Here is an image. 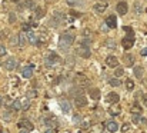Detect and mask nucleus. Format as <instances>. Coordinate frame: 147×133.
<instances>
[{
  "instance_id": "f257e3e1",
  "label": "nucleus",
  "mask_w": 147,
  "mask_h": 133,
  "mask_svg": "<svg viewBox=\"0 0 147 133\" xmlns=\"http://www.w3.org/2000/svg\"><path fill=\"white\" fill-rule=\"evenodd\" d=\"M123 29L126 30V36L123 37L121 43H123V47H124L126 50H129V49L133 47L134 40H136V37H134V32H133V29H131L130 26H124Z\"/></svg>"
},
{
  "instance_id": "f03ea898",
  "label": "nucleus",
  "mask_w": 147,
  "mask_h": 133,
  "mask_svg": "<svg viewBox=\"0 0 147 133\" xmlns=\"http://www.w3.org/2000/svg\"><path fill=\"white\" fill-rule=\"evenodd\" d=\"M73 43H74V36L71 33H63L60 36V40H59V47H60V50H63L66 53Z\"/></svg>"
},
{
  "instance_id": "7ed1b4c3",
  "label": "nucleus",
  "mask_w": 147,
  "mask_h": 133,
  "mask_svg": "<svg viewBox=\"0 0 147 133\" xmlns=\"http://www.w3.org/2000/svg\"><path fill=\"white\" fill-rule=\"evenodd\" d=\"M59 62H61V59L59 57L57 53H50L49 56L46 57V64H47V66H54V64H57Z\"/></svg>"
},
{
  "instance_id": "20e7f679",
  "label": "nucleus",
  "mask_w": 147,
  "mask_h": 133,
  "mask_svg": "<svg viewBox=\"0 0 147 133\" xmlns=\"http://www.w3.org/2000/svg\"><path fill=\"white\" fill-rule=\"evenodd\" d=\"M87 105V99H86V96H83V94H77L76 97H74V106L76 107H84Z\"/></svg>"
},
{
  "instance_id": "39448f33",
  "label": "nucleus",
  "mask_w": 147,
  "mask_h": 133,
  "mask_svg": "<svg viewBox=\"0 0 147 133\" xmlns=\"http://www.w3.org/2000/svg\"><path fill=\"white\" fill-rule=\"evenodd\" d=\"M42 122H43L47 128H50V129H54V128H57V126H59V123H57V119H56V117H45Z\"/></svg>"
},
{
  "instance_id": "423d86ee",
  "label": "nucleus",
  "mask_w": 147,
  "mask_h": 133,
  "mask_svg": "<svg viewBox=\"0 0 147 133\" xmlns=\"http://www.w3.org/2000/svg\"><path fill=\"white\" fill-rule=\"evenodd\" d=\"M74 82H76L77 86H86V85H89V79L84 75H77L74 77Z\"/></svg>"
},
{
  "instance_id": "0eeeda50",
  "label": "nucleus",
  "mask_w": 147,
  "mask_h": 133,
  "mask_svg": "<svg viewBox=\"0 0 147 133\" xmlns=\"http://www.w3.org/2000/svg\"><path fill=\"white\" fill-rule=\"evenodd\" d=\"M4 66H6V69L7 70H14L16 69V66H17V62H16V59L14 57H9L6 62H4Z\"/></svg>"
},
{
  "instance_id": "6e6552de",
  "label": "nucleus",
  "mask_w": 147,
  "mask_h": 133,
  "mask_svg": "<svg viewBox=\"0 0 147 133\" xmlns=\"http://www.w3.org/2000/svg\"><path fill=\"white\" fill-rule=\"evenodd\" d=\"M17 126H19V129H27V130H33V123L30 122V120H20L19 123H17Z\"/></svg>"
},
{
  "instance_id": "1a4fd4ad",
  "label": "nucleus",
  "mask_w": 147,
  "mask_h": 133,
  "mask_svg": "<svg viewBox=\"0 0 147 133\" xmlns=\"http://www.w3.org/2000/svg\"><path fill=\"white\" fill-rule=\"evenodd\" d=\"M127 10H129L127 3H126V1H119V4H117V13L121 14V16H124V14L127 13Z\"/></svg>"
},
{
  "instance_id": "9d476101",
  "label": "nucleus",
  "mask_w": 147,
  "mask_h": 133,
  "mask_svg": "<svg viewBox=\"0 0 147 133\" xmlns=\"http://www.w3.org/2000/svg\"><path fill=\"white\" fill-rule=\"evenodd\" d=\"M77 54L79 56H82V57H84V59H87V57H90V49L89 47H83V46H80L79 49H77Z\"/></svg>"
},
{
  "instance_id": "9b49d317",
  "label": "nucleus",
  "mask_w": 147,
  "mask_h": 133,
  "mask_svg": "<svg viewBox=\"0 0 147 133\" xmlns=\"http://www.w3.org/2000/svg\"><path fill=\"white\" fill-rule=\"evenodd\" d=\"M106 64H107L109 67H117V66H119V59H117L116 56H109V57L106 59Z\"/></svg>"
},
{
  "instance_id": "f8f14e48",
  "label": "nucleus",
  "mask_w": 147,
  "mask_h": 133,
  "mask_svg": "<svg viewBox=\"0 0 147 133\" xmlns=\"http://www.w3.org/2000/svg\"><path fill=\"white\" fill-rule=\"evenodd\" d=\"M106 100H107L109 103H111V105H114V103H117V102L120 100V96H119L117 93H114V92H110V93L107 94V97H106Z\"/></svg>"
},
{
  "instance_id": "ddd939ff",
  "label": "nucleus",
  "mask_w": 147,
  "mask_h": 133,
  "mask_svg": "<svg viewBox=\"0 0 147 133\" xmlns=\"http://www.w3.org/2000/svg\"><path fill=\"white\" fill-rule=\"evenodd\" d=\"M106 24H107L109 27H111V29H116V27H117V19H116V16L110 14V16L106 19Z\"/></svg>"
},
{
  "instance_id": "4468645a",
  "label": "nucleus",
  "mask_w": 147,
  "mask_h": 133,
  "mask_svg": "<svg viewBox=\"0 0 147 133\" xmlns=\"http://www.w3.org/2000/svg\"><path fill=\"white\" fill-rule=\"evenodd\" d=\"M117 129H119V125L116 123V122H107L106 123V130L109 133H114V132H117Z\"/></svg>"
},
{
  "instance_id": "2eb2a0df",
  "label": "nucleus",
  "mask_w": 147,
  "mask_h": 133,
  "mask_svg": "<svg viewBox=\"0 0 147 133\" xmlns=\"http://www.w3.org/2000/svg\"><path fill=\"white\" fill-rule=\"evenodd\" d=\"M143 12H144V9H143V4H142L140 1H136V3L133 4V13H134L136 16H140Z\"/></svg>"
},
{
  "instance_id": "dca6fc26",
  "label": "nucleus",
  "mask_w": 147,
  "mask_h": 133,
  "mask_svg": "<svg viewBox=\"0 0 147 133\" xmlns=\"http://www.w3.org/2000/svg\"><path fill=\"white\" fill-rule=\"evenodd\" d=\"M63 20H64V17H63V13H60V12H56V13L53 14L51 23H54V24H60Z\"/></svg>"
},
{
  "instance_id": "f3484780",
  "label": "nucleus",
  "mask_w": 147,
  "mask_h": 133,
  "mask_svg": "<svg viewBox=\"0 0 147 133\" xmlns=\"http://www.w3.org/2000/svg\"><path fill=\"white\" fill-rule=\"evenodd\" d=\"M123 62H124L126 66L131 67V66L134 64V56H133V54H124V56H123Z\"/></svg>"
},
{
  "instance_id": "a211bd4d",
  "label": "nucleus",
  "mask_w": 147,
  "mask_h": 133,
  "mask_svg": "<svg viewBox=\"0 0 147 133\" xmlns=\"http://www.w3.org/2000/svg\"><path fill=\"white\" fill-rule=\"evenodd\" d=\"M22 76L26 77V79H30L33 76V66H27L22 70Z\"/></svg>"
},
{
  "instance_id": "6ab92c4d",
  "label": "nucleus",
  "mask_w": 147,
  "mask_h": 133,
  "mask_svg": "<svg viewBox=\"0 0 147 133\" xmlns=\"http://www.w3.org/2000/svg\"><path fill=\"white\" fill-rule=\"evenodd\" d=\"M27 42L30 44H37V36H36L32 30L27 32Z\"/></svg>"
},
{
  "instance_id": "aec40b11",
  "label": "nucleus",
  "mask_w": 147,
  "mask_h": 133,
  "mask_svg": "<svg viewBox=\"0 0 147 133\" xmlns=\"http://www.w3.org/2000/svg\"><path fill=\"white\" fill-rule=\"evenodd\" d=\"M33 10H34V17H36V19H42V17L45 16V9H43V7L37 6V7H34Z\"/></svg>"
},
{
  "instance_id": "412c9836",
  "label": "nucleus",
  "mask_w": 147,
  "mask_h": 133,
  "mask_svg": "<svg viewBox=\"0 0 147 133\" xmlns=\"http://www.w3.org/2000/svg\"><path fill=\"white\" fill-rule=\"evenodd\" d=\"M60 106H61V110L64 112V113H69L70 112V103H69V100H60Z\"/></svg>"
},
{
  "instance_id": "4be33fe9",
  "label": "nucleus",
  "mask_w": 147,
  "mask_h": 133,
  "mask_svg": "<svg viewBox=\"0 0 147 133\" xmlns=\"http://www.w3.org/2000/svg\"><path fill=\"white\" fill-rule=\"evenodd\" d=\"M66 3L70 7H77V6H83L84 4V0H66Z\"/></svg>"
},
{
  "instance_id": "5701e85b",
  "label": "nucleus",
  "mask_w": 147,
  "mask_h": 133,
  "mask_svg": "<svg viewBox=\"0 0 147 133\" xmlns=\"http://www.w3.org/2000/svg\"><path fill=\"white\" fill-rule=\"evenodd\" d=\"M89 94L92 96V99L97 100L100 99V89H89Z\"/></svg>"
},
{
  "instance_id": "b1692460",
  "label": "nucleus",
  "mask_w": 147,
  "mask_h": 133,
  "mask_svg": "<svg viewBox=\"0 0 147 133\" xmlns=\"http://www.w3.org/2000/svg\"><path fill=\"white\" fill-rule=\"evenodd\" d=\"M143 73H144V70H143L142 66H134V76L137 79H142L143 77Z\"/></svg>"
},
{
  "instance_id": "393cba45",
  "label": "nucleus",
  "mask_w": 147,
  "mask_h": 133,
  "mask_svg": "<svg viewBox=\"0 0 147 133\" xmlns=\"http://www.w3.org/2000/svg\"><path fill=\"white\" fill-rule=\"evenodd\" d=\"M106 9H107V4L106 3H97V4H94V12H97V13H103Z\"/></svg>"
},
{
  "instance_id": "a878e982",
  "label": "nucleus",
  "mask_w": 147,
  "mask_h": 133,
  "mask_svg": "<svg viewBox=\"0 0 147 133\" xmlns=\"http://www.w3.org/2000/svg\"><path fill=\"white\" fill-rule=\"evenodd\" d=\"M20 102H22V110H27V109L30 107V100H29V97H24V99H22Z\"/></svg>"
},
{
  "instance_id": "bb28decb",
  "label": "nucleus",
  "mask_w": 147,
  "mask_h": 133,
  "mask_svg": "<svg viewBox=\"0 0 147 133\" xmlns=\"http://www.w3.org/2000/svg\"><path fill=\"white\" fill-rule=\"evenodd\" d=\"M26 42H27V40H26L24 35H23V33H19V35H17V44L24 46V44H26Z\"/></svg>"
},
{
  "instance_id": "cd10ccee",
  "label": "nucleus",
  "mask_w": 147,
  "mask_h": 133,
  "mask_svg": "<svg viewBox=\"0 0 147 133\" xmlns=\"http://www.w3.org/2000/svg\"><path fill=\"white\" fill-rule=\"evenodd\" d=\"M109 85H110V86H113V88H117V86H120L121 83H120V80H119L117 77H113V79H110V80H109Z\"/></svg>"
},
{
  "instance_id": "c85d7f7f",
  "label": "nucleus",
  "mask_w": 147,
  "mask_h": 133,
  "mask_svg": "<svg viewBox=\"0 0 147 133\" xmlns=\"http://www.w3.org/2000/svg\"><path fill=\"white\" fill-rule=\"evenodd\" d=\"M11 109H14V110H20V109H22V102H20V99H17V100H14V102L11 103Z\"/></svg>"
},
{
  "instance_id": "c756f323",
  "label": "nucleus",
  "mask_w": 147,
  "mask_h": 133,
  "mask_svg": "<svg viewBox=\"0 0 147 133\" xmlns=\"http://www.w3.org/2000/svg\"><path fill=\"white\" fill-rule=\"evenodd\" d=\"M24 7H26V9H32V10H33L36 6H34V3H33L32 0H24Z\"/></svg>"
},
{
  "instance_id": "7c9ffc66",
  "label": "nucleus",
  "mask_w": 147,
  "mask_h": 133,
  "mask_svg": "<svg viewBox=\"0 0 147 133\" xmlns=\"http://www.w3.org/2000/svg\"><path fill=\"white\" fill-rule=\"evenodd\" d=\"M90 39H87V37H84V39H82V42H80V46H83V47H90Z\"/></svg>"
},
{
  "instance_id": "2f4dec72",
  "label": "nucleus",
  "mask_w": 147,
  "mask_h": 133,
  "mask_svg": "<svg viewBox=\"0 0 147 133\" xmlns=\"http://www.w3.org/2000/svg\"><path fill=\"white\" fill-rule=\"evenodd\" d=\"M123 73H124L123 67H117L116 72H114V76H116V77H120V76H123Z\"/></svg>"
},
{
  "instance_id": "473e14b6",
  "label": "nucleus",
  "mask_w": 147,
  "mask_h": 133,
  "mask_svg": "<svg viewBox=\"0 0 147 133\" xmlns=\"http://www.w3.org/2000/svg\"><path fill=\"white\" fill-rule=\"evenodd\" d=\"M140 115L139 113H133V117H131V120H133V123H140Z\"/></svg>"
},
{
  "instance_id": "72a5a7b5",
  "label": "nucleus",
  "mask_w": 147,
  "mask_h": 133,
  "mask_svg": "<svg viewBox=\"0 0 147 133\" xmlns=\"http://www.w3.org/2000/svg\"><path fill=\"white\" fill-rule=\"evenodd\" d=\"M126 88L129 89V90H133V89H134V83H133V80L127 79V80H126Z\"/></svg>"
},
{
  "instance_id": "f704fd0d",
  "label": "nucleus",
  "mask_w": 147,
  "mask_h": 133,
  "mask_svg": "<svg viewBox=\"0 0 147 133\" xmlns=\"http://www.w3.org/2000/svg\"><path fill=\"white\" fill-rule=\"evenodd\" d=\"M3 119H4L6 122H10V120H11V113H9V112H4V113H3Z\"/></svg>"
},
{
  "instance_id": "c9c22d12",
  "label": "nucleus",
  "mask_w": 147,
  "mask_h": 133,
  "mask_svg": "<svg viewBox=\"0 0 147 133\" xmlns=\"http://www.w3.org/2000/svg\"><path fill=\"white\" fill-rule=\"evenodd\" d=\"M22 29H23L24 32H29V30L32 29V24H30V23H23V24H22Z\"/></svg>"
},
{
  "instance_id": "e433bc0d",
  "label": "nucleus",
  "mask_w": 147,
  "mask_h": 133,
  "mask_svg": "<svg viewBox=\"0 0 147 133\" xmlns=\"http://www.w3.org/2000/svg\"><path fill=\"white\" fill-rule=\"evenodd\" d=\"M131 112H133V113H134V112H136V113H140V112H142V107H140V106H139L137 103H134V106H133Z\"/></svg>"
},
{
  "instance_id": "4c0bfd02",
  "label": "nucleus",
  "mask_w": 147,
  "mask_h": 133,
  "mask_svg": "<svg viewBox=\"0 0 147 133\" xmlns=\"http://www.w3.org/2000/svg\"><path fill=\"white\" fill-rule=\"evenodd\" d=\"M80 122H82V116L76 115V116L73 117V123H74V125H77V123H80Z\"/></svg>"
},
{
  "instance_id": "58836bf2",
  "label": "nucleus",
  "mask_w": 147,
  "mask_h": 133,
  "mask_svg": "<svg viewBox=\"0 0 147 133\" xmlns=\"http://www.w3.org/2000/svg\"><path fill=\"white\" fill-rule=\"evenodd\" d=\"M106 46H107V47H111V49H116V43H114L113 40H107V42H106Z\"/></svg>"
},
{
  "instance_id": "ea45409f",
  "label": "nucleus",
  "mask_w": 147,
  "mask_h": 133,
  "mask_svg": "<svg viewBox=\"0 0 147 133\" xmlns=\"http://www.w3.org/2000/svg\"><path fill=\"white\" fill-rule=\"evenodd\" d=\"M9 16H10V17H9V22H10V23H14V22H16V14H14V13H10Z\"/></svg>"
},
{
  "instance_id": "a19ab883",
  "label": "nucleus",
  "mask_w": 147,
  "mask_h": 133,
  "mask_svg": "<svg viewBox=\"0 0 147 133\" xmlns=\"http://www.w3.org/2000/svg\"><path fill=\"white\" fill-rule=\"evenodd\" d=\"M107 30H109V26H107L106 22H104V23L101 24V32H107Z\"/></svg>"
},
{
  "instance_id": "79ce46f5",
  "label": "nucleus",
  "mask_w": 147,
  "mask_h": 133,
  "mask_svg": "<svg viewBox=\"0 0 147 133\" xmlns=\"http://www.w3.org/2000/svg\"><path fill=\"white\" fill-rule=\"evenodd\" d=\"M29 96H30V97H36V96H37V92H36V90H30V92H29Z\"/></svg>"
},
{
  "instance_id": "37998d69",
  "label": "nucleus",
  "mask_w": 147,
  "mask_h": 133,
  "mask_svg": "<svg viewBox=\"0 0 147 133\" xmlns=\"http://www.w3.org/2000/svg\"><path fill=\"white\" fill-rule=\"evenodd\" d=\"M110 113L111 115H119L120 113V109H110Z\"/></svg>"
},
{
  "instance_id": "c03bdc74",
  "label": "nucleus",
  "mask_w": 147,
  "mask_h": 133,
  "mask_svg": "<svg viewBox=\"0 0 147 133\" xmlns=\"http://www.w3.org/2000/svg\"><path fill=\"white\" fill-rule=\"evenodd\" d=\"M4 54H6V47L0 46V56H4Z\"/></svg>"
},
{
  "instance_id": "a18cd8bd",
  "label": "nucleus",
  "mask_w": 147,
  "mask_h": 133,
  "mask_svg": "<svg viewBox=\"0 0 147 133\" xmlns=\"http://www.w3.org/2000/svg\"><path fill=\"white\" fill-rule=\"evenodd\" d=\"M129 128H130V126H129L127 123H124V125L121 126V130H123V132H127V130H129Z\"/></svg>"
},
{
  "instance_id": "49530a36",
  "label": "nucleus",
  "mask_w": 147,
  "mask_h": 133,
  "mask_svg": "<svg viewBox=\"0 0 147 133\" xmlns=\"http://www.w3.org/2000/svg\"><path fill=\"white\" fill-rule=\"evenodd\" d=\"M70 14H71V16H74V17H79V16H80V13H76V12H71Z\"/></svg>"
},
{
  "instance_id": "de8ad7c7",
  "label": "nucleus",
  "mask_w": 147,
  "mask_h": 133,
  "mask_svg": "<svg viewBox=\"0 0 147 133\" xmlns=\"http://www.w3.org/2000/svg\"><path fill=\"white\" fill-rule=\"evenodd\" d=\"M142 56H147V47H146V49H143V50H142Z\"/></svg>"
},
{
  "instance_id": "09e8293b",
  "label": "nucleus",
  "mask_w": 147,
  "mask_h": 133,
  "mask_svg": "<svg viewBox=\"0 0 147 133\" xmlns=\"http://www.w3.org/2000/svg\"><path fill=\"white\" fill-rule=\"evenodd\" d=\"M20 133H30V130H27V129H24V130H20Z\"/></svg>"
},
{
  "instance_id": "8fccbe9b",
  "label": "nucleus",
  "mask_w": 147,
  "mask_h": 133,
  "mask_svg": "<svg viewBox=\"0 0 147 133\" xmlns=\"http://www.w3.org/2000/svg\"><path fill=\"white\" fill-rule=\"evenodd\" d=\"M3 106V99H1V96H0V107Z\"/></svg>"
},
{
  "instance_id": "3c124183",
  "label": "nucleus",
  "mask_w": 147,
  "mask_h": 133,
  "mask_svg": "<svg viewBox=\"0 0 147 133\" xmlns=\"http://www.w3.org/2000/svg\"><path fill=\"white\" fill-rule=\"evenodd\" d=\"M46 133H54V132H53L51 129H49V130H47V132H46Z\"/></svg>"
},
{
  "instance_id": "603ef678",
  "label": "nucleus",
  "mask_w": 147,
  "mask_h": 133,
  "mask_svg": "<svg viewBox=\"0 0 147 133\" xmlns=\"http://www.w3.org/2000/svg\"><path fill=\"white\" fill-rule=\"evenodd\" d=\"M144 102H147V94H146V96H144Z\"/></svg>"
},
{
  "instance_id": "864d4df0",
  "label": "nucleus",
  "mask_w": 147,
  "mask_h": 133,
  "mask_svg": "<svg viewBox=\"0 0 147 133\" xmlns=\"http://www.w3.org/2000/svg\"><path fill=\"white\" fill-rule=\"evenodd\" d=\"M11 1H19V0H11Z\"/></svg>"
}]
</instances>
